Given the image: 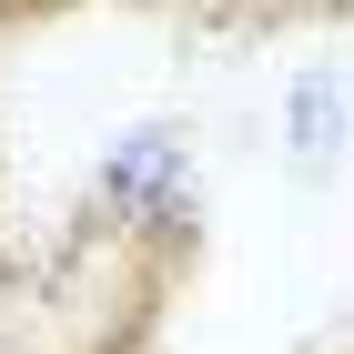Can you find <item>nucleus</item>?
Segmentation results:
<instances>
[{"mask_svg": "<svg viewBox=\"0 0 354 354\" xmlns=\"http://www.w3.org/2000/svg\"><path fill=\"white\" fill-rule=\"evenodd\" d=\"M91 203H102V233L111 243H142L152 263H183L192 233H203V192H192V142L172 122H142L102 152L91 172Z\"/></svg>", "mask_w": 354, "mask_h": 354, "instance_id": "nucleus-1", "label": "nucleus"}, {"mask_svg": "<svg viewBox=\"0 0 354 354\" xmlns=\"http://www.w3.org/2000/svg\"><path fill=\"white\" fill-rule=\"evenodd\" d=\"M334 142H354V102H344V82H294V152L304 162H324Z\"/></svg>", "mask_w": 354, "mask_h": 354, "instance_id": "nucleus-2", "label": "nucleus"}, {"mask_svg": "<svg viewBox=\"0 0 354 354\" xmlns=\"http://www.w3.org/2000/svg\"><path fill=\"white\" fill-rule=\"evenodd\" d=\"M41 10H61V0H0V21H41Z\"/></svg>", "mask_w": 354, "mask_h": 354, "instance_id": "nucleus-3", "label": "nucleus"}, {"mask_svg": "<svg viewBox=\"0 0 354 354\" xmlns=\"http://www.w3.org/2000/svg\"><path fill=\"white\" fill-rule=\"evenodd\" d=\"M21 354H71V344H21Z\"/></svg>", "mask_w": 354, "mask_h": 354, "instance_id": "nucleus-4", "label": "nucleus"}, {"mask_svg": "<svg viewBox=\"0 0 354 354\" xmlns=\"http://www.w3.org/2000/svg\"><path fill=\"white\" fill-rule=\"evenodd\" d=\"M344 102H354V71H344Z\"/></svg>", "mask_w": 354, "mask_h": 354, "instance_id": "nucleus-5", "label": "nucleus"}]
</instances>
